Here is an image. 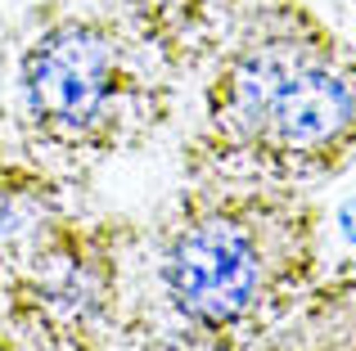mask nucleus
<instances>
[{"instance_id": "nucleus-2", "label": "nucleus", "mask_w": 356, "mask_h": 351, "mask_svg": "<svg viewBox=\"0 0 356 351\" xmlns=\"http://www.w3.org/2000/svg\"><path fill=\"white\" fill-rule=\"evenodd\" d=\"M113 77V50L90 27H59L23 63L32 108L54 126H86L99 113Z\"/></svg>"}, {"instance_id": "nucleus-3", "label": "nucleus", "mask_w": 356, "mask_h": 351, "mask_svg": "<svg viewBox=\"0 0 356 351\" xmlns=\"http://www.w3.org/2000/svg\"><path fill=\"white\" fill-rule=\"evenodd\" d=\"M352 108L356 99L343 77L316 68V63H298L275 86L261 126H270L289 149H316L352 122Z\"/></svg>"}, {"instance_id": "nucleus-4", "label": "nucleus", "mask_w": 356, "mask_h": 351, "mask_svg": "<svg viewBox=\"0 0 356 351\" xmlns=\"http://www.w3.org/2000/svg\"><path fill=\"white\" fill-rule=\"evenodd\" d=\"M298 63H307L298 45H261L257 54H248V59L239 63L235 77H230V113H235L239 126L261 131V117H266L270 95H275V86L298 68Z\"/></svg>"}, {"instance_id": "nucleus-1", "label": "nucleus", "mask_w": 356, "mask_h": 351, "mask_svg": "<svg viewBox=\"0 0 356 351\" xmlns=\"http://www.w3.org/2000/svg\"><path fill=\"white\" fill-rule=\"evenodd\" d=\"M163 280L172 302L203 325H226L252 302L257 289V257L230 221H203L181 234L167 252Z\"/></svg>"}]
</instances>
